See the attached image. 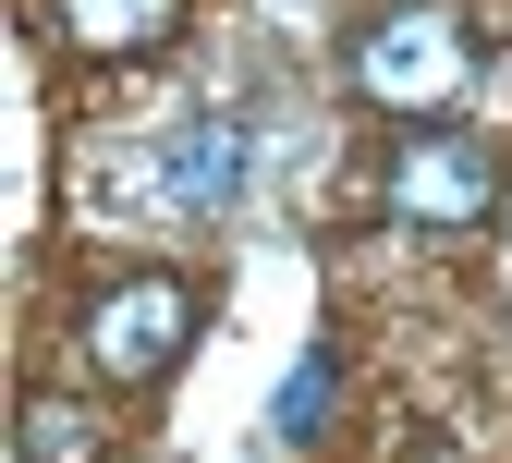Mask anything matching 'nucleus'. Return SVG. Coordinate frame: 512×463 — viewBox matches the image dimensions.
Here are the masks:
<instances>
[{
	"mask_svg": "<svg viewBox=\"0 0 512 463\" xmlns=\"http://www.w3.org/2000/svg\"><path fill=\"white\" fill-rule=\"evenodd\" d=\"M476 86V37L452 0H391V13L354 25V98L366 110H403V122H439Z\"/></svg>",
	"mask_w": 512,
	"mask_h": 463,
	"instance_id": "nucleus-1",
	"label": "nucleus"
},
{
	"mask_svg": "<svg viewBox=\"0 0 512 463\" xmlns=\"http://www.w3.org/2000/svg\"><path fill=\"white\" fill-rule=\"evenodd\" d=\"M183 342H196V281H171V269H122V281H98V293H86V329H74L86 378H110V390L171 378Z\"/></svg>",
	"mask_w": 512,
	"mask_h": 463,
	"instance_id": "nucleus-2",
	"label": "nucleus"
},
{
	"mask_svg": "<svg viewBox=\"0 0 512 463\" xmlns=\"http://www.w3.org/2000/svg\"><path fill=\"white\" fill-rule=\"evenodd\" d=\"M488 208H500V147H488V135L427 122V135L391 147V220H403V232H476Z\"/></svg>",
	"mask_w": 512,
	"mask_h": 463,
	"instance_id": "nucleus-3",
	"label": "nucleus"
},
{
	"mask_svg": "<svg viewBox=\"0 0 512 463\" xmlns=\"http://www.w3.org/2000/svg\"><path fill=\"white\" fill-rule=\"evenodd\" d=\"M244 171H256V135L232 110H196V122H171L159 135V159H147V195L171 220H220L232 195H244Z\"/></svg>",
	"mask_w": 512,
	"mask_h": 463,
	"instance_id": "nucleus-4",
	"label": "nucleus"
},
{
	"mask_svg": "<svg viewBox=\"0 0 512 463\" xmlns=\"http://www.w3.org/2000/svg\"><path fill=\"white\" fill-rule=\"evenodd\" d=\"M49 25L86 61H147V49L183 37V0H49Z\"/></svg>",
	"mask_w": 512,
	"mask_h": 463,
	"instance_id": "nucleus-5",
	"label": "nucleus"
},
{
	"mask_svg": "<svg viewBox=\"0 0 512 463\" xmlns=\"http://www.w3.org/2000/svg\"><path fill=\"white\" fill-rule=\"evenodd\" d=\"M25 463H98L110 451V427L86 415V403H61V390H37V403H25V439H13Z\"/></svg>",
	"mask_w": 512,
	"mask_h": 463,
	"instance_id": "nucleus-6",
	"label": "nucleus"
},
{
	"mask_svg": "<svg viewBox=\"0 0 512 463\" xmlns=\"http://www.w3.org/2000/svg\"><path fill=\"white\" fill-rule=\"evenodd\" d=\"M317 415H330V354L293 366V390H281V439H317Z\"/></svg>",
	"mask_w": 512,
	"mask_h": 463,
	"instance_id": "nucleus-7",
	"label": "nucleus"
}]
</instances>
